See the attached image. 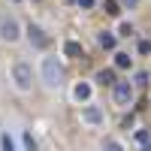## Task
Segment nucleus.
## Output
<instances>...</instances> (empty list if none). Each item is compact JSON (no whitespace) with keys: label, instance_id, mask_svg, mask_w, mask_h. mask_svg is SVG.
<instances>
[{"label":"nucleus","instance_id":"f03ea898","mask_svg":"<svg viewBox=\"0 0 151 151\" xmlns=\"http://www.w3.org/2000/svg\"><path fill=\"white\" fill-rule=\"evenodd\" d=\"M112 100H115V106H121V109L133 106V100H136L133 82H115V85H112Z\"/></svg>","mask_w":151,"mask_h":151},{"label":"nucleus","instance_id":"2eb2a0df","mask_svg":"<svg viewBox=\"0 0 151 151\" xmlns=\"http://www.w3.org/2000/svg\"><path fill=\"white\" fill-rule=\"evenodd\" d=\"M103 151H124V145H121L118 139H106V145H103Z\"/></svg>","mask_w":151,"mask_h":151},{"label":"nucleus","instance_id":"39448f33","mask_svg":"<svg viewBox=\"0 0 151 151\" xmlns=\"http://www.w3.org/2000/svg\"><path fill=\"white\" fill-rule=\"evenodd\" d=\"M82 124H88V127H103L106 124V112L97 103H85L82 106Z\"/></svg>","mask_w":151,"mask_h":151},{"label":"nucleus","instance_id":"6ab92c4d","mask_svg":"<svg viewBox=\"0 0 151 151\" xmlns=\"http://www.w3.org/2000/svg\"><path fill=\"white\" fill-rule=\"evenodd\" d=\"M136 85H148V73H139V76H136Z\"/></svg>","mask_w":151,"mask_h":151},{"label":"nucleus","instance_id":"a211bd4d","mask_svg":"<svg viewBox=\"0 0 151 151\" xmlns=\"http://www.w3.org/2000/svg\"><path fill=\"white\" fill-rule=\"evenodd\" d=\"M79 3V9H94V0H76Z\"/></svg>","mask_w":151,"mask_h":151},{"label":"nucleus","instance_id":"6e6552de","mask_svg":"<svg viewBox=\"0 0 151 151\" xmlns=\"http://www.w3.org/2000/svg\"><path fill=\"white\" fill-rule=\"evenodd\" d=\"M133 67V58L127 52H115V70H130Z\"/></svg>","mask_w":151,"mask_h":151},{"label":"nucleus","instance_id":"9d476101","mask_svg":"<svg viewBox=\"0 0 151 151\" xmlns=\"http://www.w3.org/2000/svg\"><path fill=\"white\" fill-rule=\"evenodd\" d=\"M97 82L100 85H115V70H100L97 73Z\"/></svg>","mask_w":151,"mask_h":151},{"label":"nucleus","instance_id":"4468645a","mask_svg":"<svg viewBox=\"0 0 151 151\" xmlns=\"http://www.w3.org/2000/svg\"><path fill=\"white\" fill-rule=\"evenodd\" d=\"M118 36H133V24L130 21H121L118 24Z\"/></svg>","mask_w":151,"mask_h":151},{"label":"nucleus","instance_id":"aec40b11","mask_svg":"<svg viewBox=\"0 0 151 151\" xmlns=\"http://www.w3.org/2000/svg\"><path fill=\"white\" fill-rule=\"evenodd\" d=\"M124 3H127L130 9H136V3H139V0H124Z\"/></svg>","mask_w":151,"mask_h":151},{"label":"nucleus","instance_id":"1a4fd4ad","mask_svg":"<svg viewBox=\"0 0 151 151\" xmlns=\"http://www.w3.org/2000/svg\"><path fill=\"white\" fill-rule=\"evenodd\" d=\"M97 42L103 45V48H115V42H118L115 40V30H103V33L97 36Z\"/></svg>","mask_w":151,"mask_h":151},{"label":"nucleus","instance_id":"f3484780","mask_svg":"<svg viewBox=\"0 0 151 151\" xmlns=\"http://www.w3.org/2000/svg\"><path fill=\"white\" fill-rule=\"evenodd\" d=\"M148 52H151V42L142 40V42H139V55H148Z\"/></svg>","mask_w":151,"mask_h":151},{"label":"nucleus","instance_id":"423d86ee","mask_svg":"<svg viewBox=\"0 0 151 151\" xmlns=\"http://www.w3.org/2000/svg\"><path fill=\"white\" fill-rule=\"evenodd\" d=\"M24 33H27L30 45H36V48H48V42H52V36H48L40 24H27V27H24Z\"/></svg>","mask_w":151,"mask_h":151},{"label":"nucleus","instance_id":"f257e3e1","mask_svg":"<svg viewBox=\"0 0 151 151\" xmlns=\"http://www.w3.org/2000/svg\"><path fill=\"white\" fill-rule=\"evenodd\" d=\"M40 76H42V82L48 88H60L64 85V67H60V60L58 58H42V67H40Z\"/></svg>","mask_w":151,"mask_h":151},{"label":"nucleus","instance_id":"0eeeda50","mask_svg":"<svg viewBox=\"0 0 151 151\" xmlns=\"http://www.w3.org/2000/svg\"><path fill=\"white\" fill-rule=\"evenodd\" d=\"M91 94H94L91 82H79V85H73V100H76V103H91Z\"/></svg>","mask_w":151,"mask_h":151},{"label":"nucleus","instance_id":"f8f14e48","mask_svg":"<svg viewBox=\"0 0 151 151\" xmlns=\"http://www.w3.org/2000/svg\"><path fill=\"white\" fill-rule=\"evenodd\" d=\"M64 52H67V58H79V55H82V45H79V42H73V40H70V42L64 45Z\"/></svg>","mask_w":151,"mask_h":151},{"label":"nucleus","instance_id":"7ed1b4c3","mask_svg":"<svg viewBox=\"0 0 151 151\" xmlns=\"http://www.w3.org/2000/svg\"><path fill=\"white\" fill-rule=\"evenodd\" d=\"M12 82H15L18 91H30V88H33V70L24 64V60L12 64Z\"/></svg>","mask_w":151,"mask_h":151},{"label":"nucleus","instance_id":"dca6fc26","mask_svg":"<svg viewBox=\"0 0 151 151\" xmlns=\"http://www.w3.org/2000/svg\"><path fill=\"white\" fill-rule=\"evenodd\" d=\"M21 139H24V148H27V151H36V139H33L30 133H24Z\"/></svg>","mask_w":151,"mask_h":151},{"label":"nucleus","instance_id":"9b49d317","mask_svg":"<svg viewBox=\"0 0 151 151\" xmlns=\"http://www.w3.org/2000/svg\"><path fill=\"white\" fill-rule=\"evenodd\" d=\"M0 151H15V139H12L9 133L0 136Z\"/></svg>","mask_w":151,"mask_h":151},{"label":"nucleus","instance_id":"20e7f679","mask_svg":"<svg viewBox=\"0 0 151 151\" xmlns=\"http://www.w3.org/2000/svg\"><path fill=\"white\" fill-rule=\"evenodd\" d=\"M0 40H3V42H18L21 40V24L12 18V15L0 18Z\"/></svg>","mask_w":151,"mask_h":151},{"label":"nucleus","instance_id":"ddd939ff","mask_svg":"<svg viewBox=\"0 0 151 151\" xmlns=\"http://www.w3.org/2000/svg\"><path fill=\"white\" fill-rule=\"evenodd\" d=\"M133 139L139 142V145H148V142H151V130H145V127H139V130H136V136H133Z\"/></svg>","mask_w":151,"mask_h":151}]
</instances>
